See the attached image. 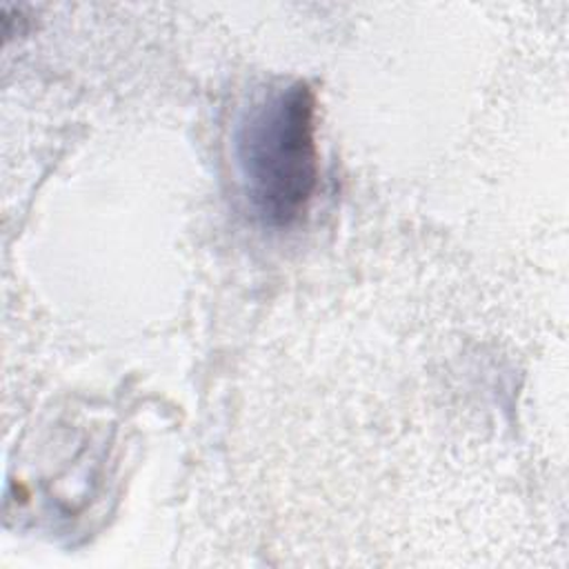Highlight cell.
Here are the masks:
<instances>
[{"label": "cell", "instance_id": "cell-1", "mask_svg": "<svg viewBox=\"0 0 569 569\" xmlns=\"http://www.w3.org/2000/svg\"><path fill=\"white\" fill-rule=\"evenodd\" d=\"M236 160L253 211L271 227L296 222L316 191V96L287 82L253 100L236 127Z\"/></svg>", "mask_w": 569, "mask_h": 569}]
</instances>
